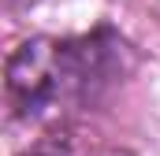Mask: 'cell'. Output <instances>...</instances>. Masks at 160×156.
Segmentation results:
<instances>
[{
  "label": "cell",
  "mask_w": 160,
  "mask_h": 156,
  "mask_svg": "<svg viewBox=\"0 0 160 156\" xmlns=\"http://www.w3.org/2000/svg\"><path fill=\"white\" fill-rule=\"evenodd\" d=\"M116 60V41L93 34L78 41L30 37L8 56V100L19 119H38L52 104L89 97Z\"/></svg>",
  "instance_id": "6da1fadb"
},
{
  "label": "cell",
  "mask_w": 160,
  "mask_h": 156,
  "mask_svg": "<svg viewBox=\"0 0 160 156\" xmlns=\"http://www.w3.org/2000/svg\"><path fill=\"white\" fill-rule=\"evenodd\" d=\"M22 156H67V153H63V149H48V145H45V149H30V153H22Z\"/></svg>",
  "instance_id": "7a4b0ae2"
}]
</instances>
